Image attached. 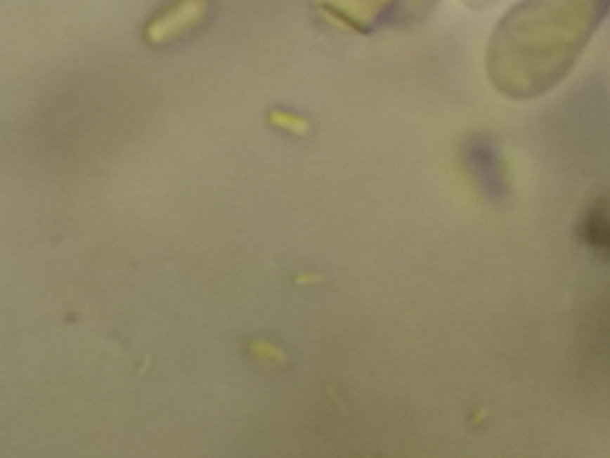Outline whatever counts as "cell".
<instances>
[{"label": "cell", "mask_w": 610, "mask_h": 458, "mask_svg": "<svg viewBox=\"0 0 610 458\" xmlns=\"http://www.w3.org/2000/svg\"><path fill=\"white\" fill-rule=\"evenodd\" d=\"M247 349L254 358L267 362V364L281 365L287 362V355H285L283 349L278 348L275 344L268 342V340H252Z\"/></svg>", "instance_id": "1"}, {"label": "cell", "mask_w": 610, "mask_h": 458, "mask_svg": "<svg viewBox=\"0 0 610 458\" xmlns=\"http://www.w3.org/2000/svg\"><path fill=\"white\" fill-rule=\"evenodd\" d=\"M294 281H295V283H299V284H313V283H317V281H320V277L315 276V274L303 273V274H301V276L295 277Z\"/></svg>", "instance_id": "3"}, {"label": "cell", "mask_w": 610, "mask_h": 458, "mask_svg": "<svg viewBox=\"0 0 610 458\" xmlns=\"http://www.w3.org/2000/svg\"><path fill=\"white\" fill-rule=\"evenodd\" d=\"M271 122L280 129L288 131V133H294V135H306L310 131V124L306 122L301 117H295V115L283 113V111H274L271 113Z\"/></svg>", "instance_id": "2"}]
</instances>
